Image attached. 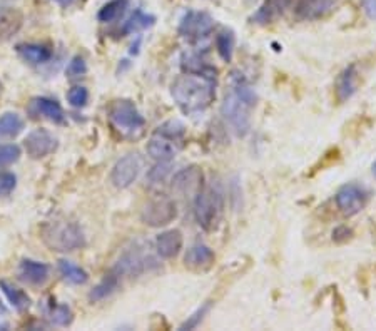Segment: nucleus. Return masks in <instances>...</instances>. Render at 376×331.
I'll return each mask as SVG.
<instances>
[{"label": "nucleus", "mask_w": 376, "mask_h": 331, "mask_svg": "<svg viewBox=\"0 0 376 331\" xmlns=\"http://www.w3.org/2000/svg\"><path fill=\"white\" fill-rule=\"evenodd\" d=\"M171 94L186 114L206 111L216 99V79L196 74H184L174 80Z\"/></svg>", "instance_id": "obj_1"}, {"label": "nucleus", "mask_w": 376, "mask_h": 331, "mask_svg": "<svg viewBox=\"0 0 376 331\" xmlns=\"http://www.w3.org/2000/svg\"><path fill=\"white\" fill-rule=\"evenodd\" d=\"M255 89L244 79L234 80L233 92L226 96L221 114L238 136H246L251 129V109L256 106Z\"/></svg>", "instance_id": "obj_2"}, {"label": "nucleus", "mask_w": 376, "mask_h": 331, "mask_svg": "<svg viewBox=\"0 0 376 331\" xmlns=\"http://www.w3.org/2000/svg\"><path fill=\"white\" fill-rule=\"evenodd\" d=\"M40 238L45 246L56 253H71L85 246L84 231L77 223L67 219H56L45 223Z\"/></svg>", "instance_id": "obj_3"}, {"label": "nucleus", "mask_w": 376, "mask_h": 331, "mask_svg": "<svg viewBox=\"0 0 376 331\" xmlns=\"http://www.w3.org/2000/svg\"><path fill=\"white\" fill-rule=\"evenodd\" d=\"M224 211V194L217 184L205 186L194 198V217L199 228L216 229Z\"/></svg>", "instance_id": "obj_4"}, {"label": "nucleus", "mask_w": 376, "mask_h": 331, "mask_svg": "<svg viewBox=\"0 0 376 331\" xmlns=\"http://www.w3.org/2000/svg\"><path fill=\"white\" fill-rule=\"evenodd\" d=\"M109 121L112 122V126L122 136L140 134L144 126H146L144 116L140 114L135 104L133 101H128V99L112 102V106L109 107Z\"/></svg>", "instance_id": "obj_5"}, {"label": "nucleus", "mask_w": 376, "mask_h": 331, "mask_svg": "<svg viewBox=\"0 0 376 331\" xmlns=\"http://www.w3.org/2000/svg\"><path fill=\"white\" fill-rule=\"evenodd\" d=\"M157 266V260L151 253L146 251V248H131L122 255L117 263L112 267V271L119 276V278H135L147 271H151L152 267Z\"/></svg>", "instance_id": "obj_6"}, {"label": "nucleus", "mask_w": 376, "mask_h": 331, "mask_svg": "<svg viewBox=\"0 0 376 331\" xmlns=\"http://www.w3.org/2000/svg\"><path fill=\"white\" fill-rule=\"evenodd\" d=\"M178 217V206L167 196H157L144 204L140 211V221L151 228H162Z\"/></svg>", "instance_id": "obj_7"}, {"label": "nucleus", "mask_w": 376, "mask_h": 331, "mask_svg": "<svg viewBox=\"0 0 376 331\" xmlns=\"http://www.w3.org/2000/svg\"><path fill=\"white\" fill-rule=\"evenodd\" d=\"M214 20L207 12L188 11L179 24V35L193 44L206 40L212 34Z\"/></svg>", "instance_id": "obj_8"}, {"label": "nucleus", "mask_w": 376, "mask_h": 331, "mask_svg": "<svg viewBox=\"0 0 376 331\" xmlns=\"http://www.w3.org/2000/svg\"><path fill=\"white\" fill-rule=\"evenodd\" d=\"M334 201L344 216H355L366 207L370 201V191L361 184L348 183L338 189Z\"/></svg>", "instance_id": "obj_9"}, {"label": "nucleus", "mask_w": 376, "mask_h": 331, "mask_svg": "<svg viewBox=\"0 0 376 331\" xmlns=\"http://www.w3.org/2000/svg\"><path fill=\"white\" fill-rule=\"evenodd\" d=\"M140 169H142V161H140L139 154H128V156L121 157L112 167L111 183L117 189L129 188L139 178Z\"/></svg>", "instance_id": "obj_10"}, {"label": "nucleus", "mask_w": 376, "mask_h": 331, "mask_svg": "<svg viewBox=\"0 0 376 331\" xmlns=\"http://www.w3.org/2000/svg\"><path fill=\"white\" fill-rule=\"evenodd\" d=\"M24 148L32 160H42L57 149V138L47 129H34L24 139Z\"/></svg>", "instance_id": "obj_11"}, {"label": "nucleus", "mask_w": 376, "mask_h": 331, "mask_svg": "<svg viewBox=\"0 0 376 331\" xmlns=\"http://www.w3.org/2000/svg\"><path fill=\"white\" fill-rule=\"evenodd\" d=\"M202 188H205V174L198 166L186 167L172 179V189L181 196H196Z\"/></svg>", "instance_id": "obj_12"}, {"label": "nucleus", "mask_w": 376, "mask_h": 331, "mask_svg": "<svg viewBox=\"0 0 376 331\" xmlns=\"http://www.w3.org/2000/svg\"><path fill=\"white\" fill-rule=\"evenodd\" d=\"M29 114H32V117H42L54 124H62L66 121L64 109L61 107V104L49 97L32 99L29 106Z\"/></svg>", "instance_id": "obj_13"}, {"label": "nucleus", "mask_w": 376, "mask_h": 331, "mask_svg": "<svg viewBox=\"0 0 376 331\" xmlns=\"http://www.w3.org/2000/svg\"><path fill=\"white\" fill-rule=\"evenodd\" d=\"M291 4L293 0H265L262 6L256 11L255 16L251 17V20L260 25L274 24V22L288 11Z\"/></svg>", "instance_id": "obj_14"}, {"label": "nucleus", "mask_w": 376, "mask_h": 331, "mask_svg": "<svg viewBox=\"0 0 376 331\" xmlns=\"http://www.w3.org/2000/svg\"><path fill=\"white\" fill-rule=\"evenodd\" d=\"M24 24V13L17 7L0 6V40H8L20 30Z\"/></svg>", "instance_id": "obj_15"}, {"label": "nucleus", "mask_w": 376, "mask_h": 331, "mask_svg": "<svg viewBox=\"0 0 376 331\" xmlns=\"http://www.w3.org/2000/svg\"><path fill=\"white\" fill-rule=\"evenodd\" d=\"M49 275H51V267L45 263L24 260L19 265V278L27 284H32V287H42L49 279Z\"/></svg>", "instance_id": "obj_16"}, {"label": "nucleus", "mask_w": 376, "mask_h": 331, "mask_svg": "<svg viewBox=\"0 0 376 331\" xmlns=\"http://www.w3.org/2000/svg\"><path fill=\"white\" fill-rule=\"evenodd\" d=\"M183 243L184 238L179 229L164 231L156 238V251L164 260H171V258L179 255V251L183 249Z\"/></svg>", "instance_id": "obj_17"}, {"label": "nucleus", "mask_w": 376, "mask_h": 331, "mask_svg": "<svg viewBox=\"0 0 376 331\" xmlns=\"http://www.w3.org/2000/svg\"><path fill=\"white\" fill-rule=\"evenodd\" d=\"M214 260H216L214 251H212L210 246H206V244H202V243L193 244V246L188 249V253H186V256H184L186 266L191 267V270H196V271L210 270V267L212 266V263H214Z\"/></svg>", "instance_id": "obj_18"}, {"label": "nucleus", "mask_w": 376, "mask_h": 331, "mask_svg": "<svg viewBox=\"0 0 376 331\" xmlns=\"http://www.w3.org/2000/svg\"><path fill=\"white\" fill-rule=\"evenodd\" d=\"M336 0H300L296 6V16L301 20H316L332 12Z\"/></svg>", "instance_id": "obj_19"}, {"label": "nucleus", "mask_w": 376, "mask_h": 331, "mask_svg": "<svg viewBox=\"0 0 376 331\" xmlns=\"http://www.w3.org/2000/svg\"><path fill=\"white\" fill-rule=\"evenodd\" d=\"M358 89V72L356 66H348L341 74L338 76L336 85H334V92H336L338 102H346L348 99L355 96Z\"/></svg>", "instance_id": "obj_20"}, {"label": "nucleus", "mask_w": 376, "mask_h": 331, "mask_svg": "<svg viewBox=\"0 0 376 331\" xmlns=\"http://www.w3.org/2000/svg\"><path fill=\"white\" fill-rule=\"evenodd\" d=\"M17 52L24 61L34 66L45 64L52 57V51L44 44H20L17 45Z\"/></svg>", "instance_id": "obj_21"}, {"label": "nucleus", "mask_w": 376, "mask_h": 331, "mask_svg": "<svg viewBox=\"0 0 376 331\" xmlns=\"http://www.w3.org/2000/svg\"><path fill=\"white\" fill-rule=\"evenodd\" d=\"M147 152L149 156L154 157L156 161H172L174 160L178 149L174 148L172 140L162 138V136H154L147 143Z\"/></svg>", "instance_id": "obj_22"}, {"label": "nucleus", "mask_w": 376, "mask_h": 331, "mask_svg": "<svg viewBox=\"0 0 376 331\" xmlns=\"http://www.w3.org/2000/svg\"><path fill=\"white\" fill-rule=\"evenodd\" d=\"M181 67L186 74H196V76H205L211 77V79H216V69L214 67L207 66L201 57L196 56V54H184L183 59H181Z\"/></svg>", "instance_id": "obj_23"}, {"label": "nucleus", "mask_w": 376, "mask_h": 331, "mask_svg": "<svg viewBox=\"0 0 376 331\" xmlns=\"http://www.w3.org/2000/svg\"><path fill=\"white\" fill-rule=\"evenodd\" d=\"M24 131V119L17 112L0 116V139H13Z\"/></svg>", "instance_id": "obj_24"}, {"label": "nucleus", "mask_w": 376, "mask_h": 331, "mask_svg": "<svg viewBox=\"0 0 376 331\" xmlns=\"http://www.w3.org/2000/svg\"><path fill=\"white\" fill-rule=\"evenodd\" d=\"M119 284H121V278L111 270L109 271V275L104 276L101 283L89 293V299L90 301H102V299L111 296V294L119 288Z\"/></svg>", "instance_id": "obj_25"}, {"label": "nucleus", "mask_w": 376, "mask_h": 331, "mask_svg": "<svg viewBox=\"0 0 376 331\" xmlns=\"http://www.w3.org/2000/svg\"><path fill=\"white\" fill-rule=\"evenodd\" d=\"M59 273H61L62 278H64L67 283L71 284H85L89 279L87 271L84 267H80L75 263H72L69 260H61L59 261Z\"/></svg>", "instance_id": "obj_26"}, {"label": "nucleus", "mask_w": 376, "mask_h": 331, "mask_svg": "<svg viewBox=\"0 0 376 331\" xmlns=\"http://www.w3.org/2000/svg\"><path fill=\"white\" fill-rule=\"evenodd\" d=\"M0 289H2V293L6 294V298L8 299V303L16 308L19 313H24L29 310L30 306V298L27 296V294L19 289L17 287H13V284L8 283V281H0Z\"/></svg>", "instance_id": "obj_27"}, {"label": "nucleus", "mask_w": 376, "mask_h": 331, "mask_svg": "<svg viewBox=\"0 0 376 331\" xmlns=\"http://www.w3.org/2000/svg\"><path fill=\"white\" fill-rule=\"evenodd\" d=\"M234 45H236V37H234L233 30L223 29L219 34L216 35V49L219 57L224 62H229L233 59L234 54Z\"/></svg>", "instance_id": "obj_28"}, {"label": "nucleus", "mask_w": 376, "mask_h": 331, "mask_svg": "<svg viewBox=\"0 0 376 331\" xmlns=\"http://www.w3.org/2000/svg\"><path fill=\"white\" fill-rule=\"evenodd\" d=\"M129 0H111V2H107L97 13L99 22H102V24H111V22L117 20L122 13L126 12Z\"/></svg>", "instance_id": "obj_29"}, {"label": "nucleus", "mask_w": 376, "mask_h": 331, "mask_svg": "<svg viewBox=\"0 0 376 331\" xmlns=\"http://www.w3.org/2000/svg\"><path fill=\"white\" fill-rule=\"evenodd\" d=\"M154 22H156V17L138 8V11H135L133 16H131V19L124 24V29H122V32L131 34V32H135V30H139V29H147V27L154 25Z\"/></svg>", "instance_id": "obj_30"}, {"label": "nucleus", "mask_w": 376, "mask_h": 331, "mask_svg": "<svg viewBox=\"0 0 376 331\" xmlns=\"http://www.w3.org/2000/svg\"><path fill=\"white\" fill-rule=\"evenodd\" d=\"M47 316L49 320L57 326H69L72 320H74L71 308L67 305H62V303H52V305L47 308Z\"/></svg>", "instance_id": "obj_31"}, {"label": "nucleus", "mask_w": 376, "mask_h": 331, "mask_svg": "<svg viewBox=\"0 0 376 331\" xmlns=\"http://www.w3.org/2000/svg\"><path fill=\"white\" fill-rule=\"evenodd\" d=\"M20 148L16 144H0V169L19 161Z\"/></svg>", "instance_id": "obj_32"}, {"label": "nucleus", "mask_w": 376, "mask_h": 331, "mask_svg": "<svg viewBox=\"0 0 376 331\" xmlns=\"http://www.w3.org/2000/svg\"><path fill=\"white\" fill-rule=\"evenodd\" d=\"M156 134L169 140H178L184 136V126L179 124L178 121H169L166 124H162Z\"/></svg>", "instance_id": "obj_33"}, {"label": "nucleus", "mask_w": 376, "mask_h": 331, "mask_svg": "<svg viewBox=\"0 0 376 331\" xmlns=\"http://www.w3.org/2000/svg\"><path fill=\"white\" fill-rule=\"evenodd\" d=\"M67 101L72 107H84L89 101V90L83 88V85H74L67 92Z\"/></svg>", "instance_id": "obj_34"}, {"label": "nucleus", "mask_w": 376, "mask_h": 331, "mask_svg": "<svg viewBox=\"0 0 376 331\" xmlns=\"http://www.w3.org/2000/svg\"><path fill=\"white\" fill-rule=\"evenodd\" d=\"M85 72H87V64H85L84 57L75 56L72 57L69 66H67L66 76L69 77V79H77V77H83Z\"/></svg>", "instance_id": "obj_35"}, {"label": "nucleus", "mask_w": 376, "mask_h": 331, "mask_svg": "<svg viewBox=\"0 0 376 331\" xmlns=\"http://www.w3.org/2000/svg\"><path fill=\"white\" fill-rule=\"evenodd\" d=\"M171 171V164L169 161H157V164L149 171V179L152 183H161V181L166 179V176L169 174Z\"/></svg>", "instance_id": "obj_36"}, {"label": "nucleus", "mask_w": 376, "mask_h": 331, "mask_svg": "<svg viewBox=\"0 0 376 331\" xmlns=\"http://www.w3.org/2000/svg\"><path fill=\"white\" fill-rule=\"evenodd\" d=\"M17 178L11 172H0V198L11 194L16 189Z\"/></svg>", "instance_id": "obj_37"}, {"label": "nucleus", "mask_w": 376, "mask_h": 331, "mask_svg": "<svg viewBox=\"0 0 376 331\" xmlns=\"http://www.w3.org/2000/svg\"><path fill=\"white\" fill-rule=\"evenodd\" d=\"M207 310H210V305H205L202 308H199V310L194 313V315L191 316V318H189L188 321H186V323L181 326V330H191V328H196V326L199 325V321H201L202 318H205V315L207 313Z\"/></svg>", "instance_id": "obj_38"}, {"label": "nucleus", "mask_w": 376, "mask_h": 331, "mask_svg": "<svg viewBox=\"0 0 376 331\" xmlns=\"http://www.w3.org/2000/svg\"><path fill=\"white\" fill-rule=\"evenodd\" d=\"M351 229H348L346 226H339V228L333 231V239L336 243H344L351 238Z\"/></svg>", "instance_id": "obj_39"}, {"label": "nucleus", "mask_w": 376, "mask_h": 331, "mask_svg": "<svg viewBox=\"0 0 376 331\" xmlns=\"http://www.w3.org/2000/svg\"><path fill=\"white\" fill-rule=\"evenodd\" d=\"M363 7L366 16H368L370 19L376 20V0H363Z\"/></svg>", "instance_id": "obj_40"}, {"label": "nucleus", "mask_w": 376, "mask_h": 331, "mask_svg": "<svg viewBox=\"0 0 376 331\" xmlns=\"http://www.w3.org/2000/svg\"><path fill=\"white\" fill-rule=\"evenodd\" d=\"M52 2H56L57 6H61V7H71L75 0H52Z\"/></svg>", "instance_id": "obj_41"}, {"label": "nucleus", "mask_w": 376, "mask_h": 331, "mask_svg": "<svg viewBox=\"0 0 376 331\" xmlns=\"http://www.w3.org/2000/svg\"><path fill=\"white\" fill-rule=\"evenodd\" d=\"M6 313H7V308L4 306L2 301H0V316H4V315H6Z\"/></svg>", "instance_id": "obj_42"}, {"label": "nucleus", "mask_w": 376, "mask_h": 331, "mask_svg": "<svg viewBox=\"0 0 376 331\" xmlns=\"http://www.w3.org/2000/svg\"><path fill=\"white\" fill-rule=\"evenodd\" d=\"M371 171H373V176L376 178V161L373 162V167H371Z\"/></svg>", "instance_id": "obj_43"}]
</instances>
